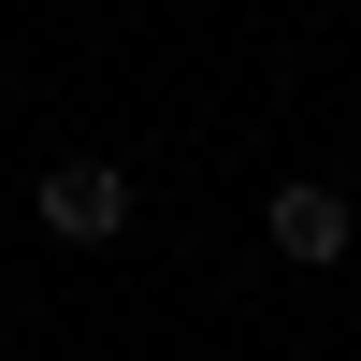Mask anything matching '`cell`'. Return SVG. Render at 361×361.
<instances>
[{
    "label": "cell",
    "instance_id": "cell-1",
    "mask_svg": "<svg viewBox=\"0 0 361 361\" xmlns=\"http://www.w3.org/2000/svg\"><path fill=\"white\" fill-rule=\"evenodd\" d=\"M260 246H275V260H304V275H333V260L361 246V202L333 188V173H289V188L260 202Z\"/></svg>",
    "mask_w": 361,
    "mask_h": 361
},
{
    "label": "cell",
    "instance_id": "cell-2",
    "mask_svg": "<svg viewBox=\"0 0 361 361\" xmlns=\"http://www.w3.org/2000/svg\"><path fill=\"white\" fill-rule=\"evenodd\" d=\"M29 217H44L58 246H116V231H130V173L116 159H58L44 188H29Z\"/></svg>",
    "mask_w": 361,
    "mask_h": 361
}]
</instances>
